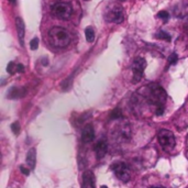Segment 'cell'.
Here are the masks:
<instances>
[{"mask_svg":"<svg viewBox=\"0 0 188 188\" xmlns=\"http://www.w3.org/2000/svg\"><path fill=\"white\" fill-rule=\"evenodd\" d=\"M20 171L22 172V173H23L24 175H26V176H28V175L30 174V171L28 169V168L24 167V166H20Z\"/></svg>","mask_w":188,"mask_h":188,"instance_id":"obj_22","label":"cell"},{"mask_svg":"<svg viewBox=\"0 0 188 188\" xmlns=\"http://www.w3.org/2000/svg\"><path fill=\"white\" fill-rule=\"evenodd\" d=\"M121 116V113H120V110L119 109H116L115 111L112 112V115H111V118H118V117Z\"/></svg>","mask_w":188,"mask_h":188,"instance_id":"obj_21","label":"cell"},{"mask_svg":"<svg viewBox=\"0 0 188 188\" xmlns=\"http://www.w3.org/2000/svg\"><path fill=\"white\" fill-rule=\"evenodd\" d=\"M30 47H31L32 51H35L38 50L39 47V38H33L30 42Z\"/></svg>","mask_w":188,"mask_h":188,"instance_id":"obj_18","label":"cell"},{"mask_svg":"<svg viewBox=\"0 0 188 188\" xmlns=\"http://www.w3.org/2000/svg\"><path fill=\"white\" fill-rule=\"evenodd\" d=\"M86 1H89V0H86Z\"/></svg>","mask_w":188,"mask_h":188,"instance_id":"obj_28","label":"cell"},{"mask_svg":"<svg viewBox=\"0 0 188 188\" xmlns=\"http://www.w3.org/2000/svg\"><path fill=\"white\" fill-rule=\"evenodd\" d=\"M19 91H20V89H18V88L13 87V88L10 90V93L8 94V98H17V97H20Z\"/></svg>","mask_w":188,"mask_h":188,"instance_id":"obj_16","label":"cell"},{"mask_svg":"<svg viewBox=\"0 0 188 188\" xmlns=\"http://www.w3.org/2000/svg\"><path fill=\"white\" fill-rule=\"evenodd\" d=\"M120 1H125V0H120Z\"/></svg>","mask_w":188,"mask_h":188,"instance_id":"obj_27","label":"cell"},{"mask_svg":"<svg viewBox=\"0 0 188 188\" xmlns=\"http://www.w3.org/2000/svg\"><path fill=\"white\" fill-rule=\"evenodd\" d=\"M15 26H17V33H18V38L20 40L21 45L24 44V34H26V26H24L23 20L20 17L15 18Z\"/></svg>","mask_w":188,"mask_h":188,"instance_id":"obj_11","label":"cell"},{"mask_svg":"<svg viewBox=\"0 0 188 188\" xmlns=\"http://www.w3.org/2000/svg\"><path fill=\"white\" fill-rule=\"evenodd\" d=\"M83 188H96V177L91 171H86L83 175Z\"/></svg>","mask_w":188,"mask_h":188,"instance_id":"obj_8","label":"cell"},{"mask_svg":"<svg viewBox=\"0 0 188 188\" xmlns=\"http://www.w3.org/2000/svg\"><path fill=\"white\" fill-rule=\"evenodd\" d=\"M148 97L151 104H153L156 107V115L161 116L164 112V104L166 100V94L162 87L157 85H152L148 87Z\"/></svg>","mask_w":188,"mask_h":188,"instance_id":"obj_1","label":"cell"},{"mask_svg":"<svg viewBox=\"0 0 188 188\" xmlns=\"http://www.w3.org/2000/svg\"><path fill=\"white\" fill-rule=\"evenodd\" d=\"M100 188H108V187H107V186H101Z\"/></svg>","mask_w":188,"mask_h":188,"instance_id":"obj_25","label":"cell"},{"mask_svg":"<svg viewBox=\"0 0 188 188\" xmlns=\"http://www.w3.org/2000/svg\"><path fill=\"white\" fill-rule=\"evenodd\" d=\"M157 18L162 19L163 22L166 23V22L168 21V19H169V15H168L167 11H159V13H157Z\"/></svg>","mask_w":188,"mask_h":188,"instance_id":"obj_15","label":"cell"},{"mask_svg":"<svg viewBox=\"0 0 188 188\" xmlns=\"http://www.w3.org/2000/svg\"><path fill=\"white\" fill-rule=\"evenodd\" d=\"M111 169L113 171L115 175L123 183H128L131 178L130 168L125 162H116L111 165Z\"/></svg>","mask_w":188,"mask_h":188,"instance_id":"obj_4","label":"cell"},{"mask_svg":"<svg viewBox=\"0 0 188 188\" xmlns=\"http://www.w3.org/2000/svg\"><path fill=\"white\" fill-rule=\"evenodd\" d=\"M95 139V130L91 125H87L81 132V141L84 143H90Z\"/></svg>","mask_w":188,"mask_h":188,"instance_id":"obj_9","label":"cell"},{"mask_svg":"<svg viewBox=\"0 0 188 188\" xmlns=\"http://www.w3.org/2000/svg\"><path fill=\"white\" fill-rule=\"evenodd\" d=\"M9 1H10L11 3H15V0H9Z\"/></svg>","mask_w":188,"mask_h":188,"instance_id":"obj_24","label":"cell"},{"mask_svg":"<svg viewBox=\"0 0 188 188\" xmlns=\"http://www.w3.org/2000/svg\"><path fill=\"white\" fill-rule=\"evenodd\" d=\"M177 60H178V57H177L176 53H173V54L169 56V58H168V61H169V64H171V65H173V64H176Z\"/></svg>","mask_w":188,"mask_h":188,"instance_id":"obj_20","label":"cell"},{"mask_svg":"<svg viewBox=\"0 0 188 188\" xmlns=\"http://www.w3.org/2000/svg\"><path fill=\"white\" fill-rule=\"evenodd\" d=\"M85 35H86V40L88 43H93L94 40H95V31H94L93 28L88 26L86 30H85Z\"/></svg>","mask_w":188,"mask_h":188,"instance_id":"obj_13","label":"cell"},{"mask_svg":"<svg viewBox=\"0 0 188 188\" xmlns=\"http://www.w3.org/2000/svg\"><path fill=\"white\" fill-rule=\"evenodd\" d=\"M156 38L161 39V40L168 41V42H169V41L172 40L171 36H169V34H168V33H166V32H164V31H159V33L156 34Z\"/></svg>","mask_w":188,"mask_h":188,"instance_id":"obj_14","label":"cell"},{"mask_svg":"<svg viewBox=\"0 0 188 188\" xmlns=\"http://www.w3.org/2000/svg\"><path fill=\"white\" fill-rule=\"evenodd\" d=\"M125 19L123 10L119 5H113L111 8H108V11L106 13V20L113 23H121Z\"/></svg>","mask_w":188,"mask_h":188,"instance_id":"obj_6","label":"cell"},{"mask_svg":"<svg viewBox=\"0 0 188 188\" xmlns=\"http://www.w3.org/2000/svg\"><path fill=\"white\" fill-rule=\"evenodd\" d=\"M150 188H159V187H150Z\"/></svg>","mask_w":188,"mask_h":188,"instance_id":"obj_26","label":"cell"},{"mask_svg":"<svg viewBox=\"0 0 188 188\" xmlns=\"http://www.w3.org/2000/svg\"><path fill=\"white\" fill-rule=\"evenodd\" d=\"M26 164L29 165L30 169H34L35 167V149L32 148L26 154Z\"/></svg>","mask_w":188,"mask_h":188,"instance_id":"obj_12","label":"cell"},{"mask_svg":"<svg viewBox=\"0 0 188 188\" xmlns=\"http://www.w3.org/2000/svg\"><path fill=\"white\" fill-rule=\"evenodd\" d=\"M11 130L12 132L17 135V134H19V132H20V125L18 123V122H15V123H12L11 125Z\"/></svg>","mask_w":188,"mask_h":188,"instance_id":"obj_19","label":"cell"},{"mask_svg":"<svg viewBox=\"0 0 188 188\" xmlns=\"http://www.w3.org/2000/svg\"><path fill=\"white\" fill-rule=\"evenodd\" d=\"M145 67H146V62L143 57H136L132 65V70H133V83H138L143 76Z\"/></svg>","mask_w":188,"mask_h":188,"instance_id":"obj_7","label":"cell"},{"mask_svg":"<svg viewBox=\"0 0 188 188\" xmlns=\"http://www.w3.org/2000/svg\"><path fill=\"white\" fill-rule=\"evenodd\" d=\"M53 13L61 20H68L73 13V8L70 3L57 2L53 7Z\"/></svg>","mask_w":188,"mask_h":188,"instance_id":"obj_5","label":"cell"},{"mask_svg":"<svg viewBox=\"0 0 188 188\" xmlns=\"http://www.w3.org/2000/svg\"><path fill=\"white\" fill-rule=\"evenodd\" d=\"M17 72H19V73L24 72V66L22 65V64H18L17 65Z\"/></svg>","mask_w":188,"mask_h":188,"instance_id":"obj_23","label":"cell"},{"mask_svg":"<svg viewBox=\"0 0 188 188\" xmlns=\"http://www.w3.org/2000/svg\"><path fill=\"white\" fill-rule=\"evenodd\" d=\"M49 42L55 47H66L70 43V34L68 31L60 26H54L49 31Z\"/></svg>","mask_w":188,"mask_h":188,"instance_id":"obj_2","label":"cell"},{"mask_svg":"<svg viewBox=\"0 0 188 188\" xmlns=\"http://www.w3.org/2000/svg\"><path fill=\"white\" fill-rule=\"evenodd\" d=\"M157 139L162 149L165 152H169L174 149L175 146V136H174L173 132H171L169 130H161L157 134Z\"/></svg>","mask_w":188,"mask_h":188,"instance_id":"obj_3","label":"cell"},{"mask_svg":"<svg viewBox=\"0 0 188 188\" xmlns=\"http://www.w3.org/2000/svg\"><path fill=\"white\" fill-rule=\"evenodd\" d=\"M7 72L9 74H13L15 72H17V64L13 63V62H10L7 66Z\"/></svg>","mask_w":188,"mask_h":188,"instance_id":"obj_17","label":"cell"},{"mask_svg":"<svg viewBox=\"0 0 188 188\" xmlns=\"http://www.w3.org/2000/svg\"><path fill=\"white\" fill-rule=\"evenodd\" d=\"M95 153H96V156L97 159H102V157L106 155L107 153V142L106 140L104 139H100L95 145Z\"/></svg>","mask_w":188,"mask_h":188,"instance_id":"obj_10","label":"cell"}]
</instances>
